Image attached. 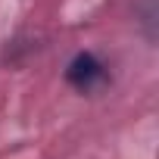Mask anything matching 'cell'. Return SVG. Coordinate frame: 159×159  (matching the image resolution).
I'll use <instances>...</instances> for the list:
<instances>
[{
    "instance_id": "1",
    "label": "cell",
    "mask_w": 159,
    "mask_h": 159,
    "mask_svg": "<svg viewBox=\"0 0 159 159\" xmlns=\"http://www.w3.org/2000/svg\"><path fill=\"white\" fill-rule=\"evenodd\" d=\"M66 81L72 84V88H78V91H94L97 84H103L106 81V66L94 56V53H78L72 62H69V69H66Z\"/></svg>"
}]
</instances>
